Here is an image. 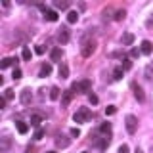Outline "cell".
<instances>
[{"instance_id": "10", "label": "cell", "mask_w": 153, "mask_h": 153, "mask_svg": "<svg viewBox=\"0 0 153 153\" xmlns=\"http://www.w3.org/2000/svg\"><path fill=\"white\" fill-rule=\"evenodd\" d=\"M44 17H46V21H52V23H54V21H57V12H56V10H46V12H44Z\"/></svg>"}, {"instance_id": "18", "label": "cell", "mask_w": 153, "mask_h": 153, "mask_svg": "<svg viewBox=\"0 0 153 153\" xmlns=\"http://www.w3.org/2000/svg\"><path fill=\"white\" fill-rule=\"evenodd\" d=\"M59 92H61V90L57 88V86H52V88H50V100H54V102L59 100Z\"/></svg>"}, {"instance_id": "37", "label": "cell", "mask_w": 153, "mask_h": 153, "mask_svg": "<svg viewBox=\"0 0 153 153\" xmlns=\"http://www.w3.org/2000/svg\"><path fill=\"white\" fill-rule=\"evenodd\" d=\"M35 54L42 56V54H44V46H36V48H35Z\"/></svg>"}, {"instance_id": "41", "label": "cell", "mask_w": 153, "mask_h": 153, "mask_svg": "<svg viewBox=\"0 0 153 153\" xmlns=\"http://www.w3.org/2000/svg\"><path fill=\"white\" fill-rule=\"evenodd\" d=\"M82 153H88V151H82Z\"/></svg>"}, {"instance_id": "36", "label": "cell", "mask_w": 153, "mask_h": 153, "mask_svg": "<svg viewBox=\"0 0 153 153\" xmlns=\"http://www.w3.org/2000/svg\"><path fill=\"white\" fill-rule=\"evenodd\" d=\"M128 151H130V149H128V146H126V143H123V146L119 147V153H128Z\"/></svg>"}, {"instance_id": "14", "label": "cell", "mask_w": 153, "mask_h": 153, "mask_svg": "<svg viewBox=\"0 0 153 153\" xmlns=\"http://www.w3.org/2000/svg\"><path fill=\"white\" fill-rule=\"evenodd\" d=\"M40 123H42V117H40V115H31V126H35L36 130H38Z\"/></svg>"}, {"instance_id": "22", "label": "cell", "mask_w": 153, "mask_h": 153, "mask_svg": "<svg viewBox=\"0 0 153 153\" xmlns=\"http://www.w3.org/2000/svg\"><path fill=\"white\" fill-rule=\"evenodd\" d=\"M123 73H124L123 67H115V71H113V79H115V80H121V79H123Z\"/></svg>"}, {"instance_id": "35", "label": "cell", "mask_w": 153, "mask_h": 153, "mask_svg": "<svg viewBox=\"0 0 153 153\" xmlns=\"http://www.w3.org/2000/svg\"><path fill=\"white\" fill-rule=\"evenodd\" d=\"M140 54H142V52L138 50V48H132V50H130V57H138Z\"/></svg>"}, {"instance_id": "4", "label": "cell", "mask_w": 153, "mask_h": 153, "mask_svg": "<svg viewBox=\"0 0 153 153\" xmlns=\"http://www.w3.org/2000/svg\"><path fill=\"white\" fill-rule=\"evenodd\" d=\"M57 38H59L61 44H67V42H69V38H71V31H69V27H61V29H59V35H57Z\"/></svg>"}, {"instance_id": "25", "label": "cell", "mask_w": 153, "mask_h": 153, "mask_svg": "<svg viewBox=\"0 0 153 153\" xmlns=\"http://www.w3.org/2000/svg\"><path fill=\"white\" fill-rule=\"evenodd\" d=\"M21 69H19V67H13V73H12V79L13 80H19V79H21Z\"/></svg>"}, {"instance_id": "19", "label": "cell", "mask_w": 153, "mask_h": 153, "mask_svg": "<svg viewBox=\"0 0 153 153\" xmlns=\"http://www.w3.org/2000/svg\"><path fill=\"white\" fill-rule=\"evenodd\" d=\"M50 57H52V61H59L61 59V50L59 48H54V50L50 52Z\"/></svg>"}, {"instance_id": "27", "label": "cell", "mask_w": 153, "mask_h": 153, "mask_svg": "<svg viewBox=\"0 0 153 153\" xmlns=\"http://www.w3.org/2000/svg\"><path fill=\"white\" fill-rule=\"evenodd\" d=\"M132 67V61H130V57H123V69L124 71H128Z\"/></svg>"}, {"instance_id": "28", "label": "cell", "mask_w": 153, "mask_h": 153, "mask_svg": "<svg viewBox=\"0 0 153 153\" xmlns=\"http://www.w3.org/2000/svg\"><path fill=\"white\" fill-rule=\"evenodd\" d=\"M146 76H147V79H153V61L146 67Z\"/></svg>"}, {"instance_id": "2", "label": "cell", "mask_w": 153, "mask_h": 153, "mask_svg": "<svg viewBox=\"0 0 153 153\" xmlns=\"http://www.w3.org/2000/svg\"><path fill=\"white\" fill-rule=\"evenodd\" d=\"M124 124H126V132L128 134H136V130H138V119L134 117V115H126Z\"/></svg>"}, {"instance_id": "26", "label": "cell", "mask_w": 153, "mask_h": 153, "mask_svg": "<svg viewBox=\"0 0 153 153\" xmlns=\"http://www.w3.org/2000/svg\"><path fill=\"white\" fill-rule=\"evenodd\" d=\"M31 50H29V48L25 46V48H23V52H21V57H23V59H25V61H29V59H31Z\"/></svg>"}, {"instance_id": "29", "label": "cell", "mask_w": 153, "mask_h": 153, "mask_svg": "<svg viewBox=\"0 0 153 153\" xmlns=\"http://www.w3.org/2000/svg\"><path fill=\"white\" fill-rule=\"evenodd\" d=\"M109 142H111V140H109V138H107V136H105V138H102V142H100V143H98V146H100V149H105V147H107V146H109Z\"/></svg>"}, {"instance_id": "20", "label": "cell", "mask_w": 153, "mask_h": 153, "mask_svg": "<svg viewBox=\"0 0 153 153\" xmlns=\"http://www.w3.org/2000/svg\"><path fill=\"white\" fill-rule=\"evenodd\" d=\"M54 6H56L57 10H67V8H69V2H67V0H56Z\"/></svg>"}, {"instance_id": "15", "label": "cell", "mask_w": 153, "mask_h": 153, "mask_svg": "<svg viewBox=\"0 0 153 153\" xmlns=\"http://www.w3.org/2000/svg\"><path fill=\"white\" fill-rule=\"evenodd\" d=\"M56 143H57V147H67V146H69V140H67L63 134H59L57 140H56Z\"/></svg>"}, {"instance_id": "21", "label": "cell", "mask_w": 153, "mask_h": 153, "mask_svg": "<svg viewBox=\"0 0 153 153\" xmlns=\"http://www.w3.org/2000/svg\"><path fill=\"white\" fill-rule=\"evenodd\" d=\"M13 61H17V59H13V57H4L2 63H0V67H2V69H8L10 65H13Z\"/></svg>"}, {"instance_id": "16", "label": "cell", "mask_w": 153, "mask_h": 153, "mask_svg": "<svg viewBox=\"0 0 153 153\" xmlns=\"http://www.w3.org/2000/svg\"><path fill=\"white\" fill-rule=\"evenodd\" d=\"M50 73H52V65L50 63H44V65L40 67V75H38V76H48Z\"/></svg>"}, {"instance_id": "3", "label": "cell", "mask_w": 153, "mask_h": 153, "mask_svg": "<svg viewBox=\"0 0 153 153\" xmlns=\"http://www.w3.org/2000/svg\"><path fill=\"white\" fill-rule=\"evenodd\" d=\"M88 119H90V109L88 107H80L79 111L73 115V121L75 123H86Z\"/></svg>"}, {"instance_id": "1", "label": "cell", "mask_w": 153, "mask_h": 153, "mask_svg": "<svg viewBox=\"0 0 153 153\" xmlns=\"http://www.w3.org/2000/svg\"><path fill=\"white\" fill-rule=\"evenodd\" d=\"M71 90L76 92V94H84V92L90 94V80L84 79V80H80V82H75L73 86H71Z\"/></svg>"}, {"instance_id": "6", "label": "cell", "mask_w": 153, "mask_h": 153, "mask_svg": "<svg viewBox=\"0 0 153 153\" xmlns=\"http://www.w3.org/2000/svg\"><path fill=\"white\" fill-rule=\"evenodd\" d=\"M31 100H33L31 88H23V90H21V103H23V105H29V103H31Z\"/></svg>"}, {"instance_id": "39", "label": "cell", "mask_w": 153, "mask_h": 153, "mask_svg": "<svg viewBox=\"0 0 153 153\" xmlns=\"http://www.w3.org/2000/svg\"><path fill=\"white\" fill-rule=\"evenodd\" d=\"M134 153H143V151H142V149H136V151H134Z\"/></svg>"}, {"instance_id": "31", "label": "cell", "mask_w": 153, "mask_h": 153, "mask_svg": "<svg viewBox=\"0 0 153 153\" xmlns=\"http://www.w3.org/2000/svg\"><path fill=\"white\" fill-rule=\"evenodd\" d=\"M88 102H90V103H92V105H96V103H98V102H100V100H98V96H96L94 92H90V94H88Z\"/></svg>"}, {"instance_id": "24", "label": "cell", "mask_w": 153, "mask_h": 153, "mask_svg": "<svg viewBox=\"0 0 153 153\" xmlns=\"http://www.w3.org/2000/svg\"><path fill=\"white\" fill-rule=\"evenodd\" d=\"M100 132H102V134H109V132H111V123H103L102 126H100Z\"/></svg>"}, {"instance_id": "30", "label": "cell", "mask_w": 153, "mask_h": 153, "mask_svg": "<svg viewBox=\"0 0 153 153\" xmlns=\"http://www.w3.org/2000/svg\"><path fill=\"white\" fill-rule=\"evenodd\" d=\"M12 98H13V90L12 88H6V90H4V100L8 102V100H12Z\"/></svg>"}, {"instance_id": "9", "label": "cell", "mask_w": 153, "mask_h": 153, "mask_svg": "<svg viewBox=\"0 0 153 153\" xmlns=\"http://www.w3.org/2000/svg\"><path fill=\"white\" fill-rule=\"evenodd\" d=\"M132 90H134V98L138 100V102H143V90L140 88L138 84H132Z\"/></svg>"}, {"instance_id": "34", "label": "cell", "mask_w": 153, "mask_h": 153, "mask_svg": "<svg viewBox=\"0 0 153 153\" xmlns=\"http://www.w3.org/2000/svg\"><path fill=\"white\" fill-rule=\"evenodd\" d=\"M42 136H44V130H42V128H38V130L35 132V136H33V138H35V140L38 142V140H42Z\"/></svg>"}, {"instance_id": "32", "label": "cell", "mask_w": 153, "mask_h": 153, "mask_svg": "<svg viewBox=\"0 0 153 153\" xmlns=\"http://www.w3.org/2000/svg\"><path fill=\"white\" fill-rule=\"evenodd\" d=\"M124 16H126V12H124V10H119V12L115 13V19H117V21H123Z\"/></svg>"}, {"instance_id": "5", "label": "cell", "mask_w": 153, "mask_h": 153, "mask_svg": "<svg viewBox=\"0 0 153 153\" xmlns=\"http://www.w3.org/2000/svg\"><path fill=\"white\" fill-rule=\"evenodd\" d=\"M94 50H96L94 42H84V44H82V50H80V52H82L84 57H90V56L94 54Z\"/></svg>"}, {"instance_id": "17", "label": "cell", "mask_w": 153, "mask_h": 153, "mask_svg": "<svg viewBox=\"0 0 153 153\" xmlns=\"http://www.w3.org/2000/svg\"><path fill=\"white\" fill-rule=\"evenodd\" d=\"M67 21H69V23H76V21H79V12L71 10V12L67 13Z\"/></svg>"}, {"instance_id": "8", "label": "cell", "mask_w": 153, "mask_h": 153, "mask_svg": "<svg viewBox=\"0 0 153 153\" xmlns=\"http://www.w3.org/2000/svg\"><path fill=\"white\" fill-rule=\"evenodd\" d=\"M73 96H75L73 90H65V92H63V98H61V105H63V107H65V105H69V102L73 100Z\"/></svg>"}, {"instance_id": "12", "label": "cell", "mask_w": 153, "mask_h": 153, "mask_svg": "<svg viewBox=\"0 0 153 153\" xmlns=\"http://www.w3.org/2000/svg\"><path fill=\"white\" fill-rule=\"evenodd\" d=\"M16 128H17L19 134H27V132H29V124L23 123V121H17V123H16Z\"/></svg>"}, {"instance_id": "7", "label": "cell", "mask_w": 153, "mask_h": 153, "mask_svg": "<svg viewBox=\"0 0 153 153\" xmlns=\"http://www.w3.org/2000/svg\"><path fill=\"white\" fill-rule=\"evenodd\" d=\"M140 52L143 56H151V52H153V44H151V40H143L142 42V46H140Z\"/></svg>"}, {"instance_id": "23", "label": "cell", "mask_w": 153, "mask_h": 153, "mask_svg": "<svg viewBox=\"0 0 153 153\" xmlns=\"http://www.w3.org/2000/svg\"><path fill=\"white\" fill-rule=\"evenodd\" d=\"M8 147H10V136H4L2 143H0V151H8Z\"/></svg>"}, {"instance_id": "13", "label": "cell", "mask_w": 153, "mask_h": 153, "mask_svg": "<svg viewBox=\"0 0 153 153\" xmlns=\"http://www.w3.org/2000/svg\"><path fill=\"white\" fill-rule=\"evenodd\" d=\"M123 44L124 46H132L134 44V35L132 33H124L123 35Z\"/></svg>"}, {"instance_id": "11", "label": "cell", "mask_w": 153, "mask_h": 153, "mask_svg": "<svg viewBox=\"0 0 153 153\" xmlns=\"http://www.w3.org/2000/svg\"><path fill=\"white\" fill-rule=\"evenodd\" d=\"M57 73H59V79H67V76H69V65L61 63L59 69H57Z\"/></svg>"}, {"instance_id": "33", "label": "cell", "mask_w": 153, "mask_h": 153, "mask_svg": "<svg viewBox=\"0 0 153 153\" xmlns=\"http://www.w3.org/2000/svg\"><path fill=\"white\" fill-rule=\"evenodd\" d=\"M117 113V107H115V105H107V107H105V115H115Z\"/></svg>"}, {"instance_id": "38", "label": "cell", "mask_w": 153, "mask_h": 153, "mask_svg": "<svg viewBox=\"0 0 153 153\" xmlns=\"http://www.w3.org/2000/svg\"><path fill=\"white\" fill-rule=\"evenodd\" d=\"M71 136L79 138V136H80V130H79V128H71Z\"/></svg>"}, {"instance_id": "40", "label": "cell", "mask_w": 153, "mask_h": 153, "mask_svg": "<svg viewBox=\"0 0 153 153\" xmlns=\"http://www.w3.org/2000/svg\"><path fill=\"white\" fill-rule=\"evenodd\" d=\"M48 153H56V151H48Z\"/></svg>"}]
</instances>
